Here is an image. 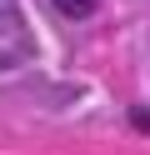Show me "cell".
I'll list each match as a JSON object with an SVG mask.
<instances>
[{
	"mask_svg": "<svg viewBox=\"0 0 150 155\" xmlns=\"http://www.w3.org/2000/svg\"><path fill=\"white\" fill-rule=\"evenodd\" d=\"M50 5H55V10H60V15H70V20H85V15H90V10H95L100 0H50Z\"/></svg>",
	"mask_w": 150,
	"mask_h": 155,
	"instance_id": "obj_1",
	"label": "cell"
}]
</instances>
